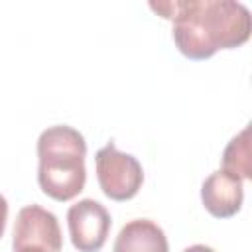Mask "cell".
Instances as JSON below:
<instances>
[{"label": "cell", "mask_w": 252, "mask_h": 252, "mask_svg": "<svg viewBox=\"0 0 252 252\" xmlns=\"http://www.w3.org/2000/svg\"><path fill=\"white\" fill-rule=\"evenodd\" d=\"M161 18L171 20V33L181 55L193 61L213 57L219 49H234L250 39L252 16L234 0L150 2Z\"/></svg>", "instance_id": "obj_1"}, {"label": "cell", "mask_w": 252, "mask_h": 252, "mask_svg": "<svg viewBox=\"0 0 252 252\" xmlns=\"http://www.w3.org/2000/svg\"><path fill=\"white\" fill-rule=\"evenodd\" d=\"M37 183L55 201H71L87 181V142L83 134L67 124L43 130L37 138Z\"/></svg>", "instance_id": "obj_2"}, {"label": "cell", "mask_w": 252, "mask_h": 252, "mask_svg": "<svg viewBox=\"0 0 252 252\" xmlns=\"http://www.w3.org/2000/svg\"><path fill=\"white\" fill-rule=\"evenodd\" d=\"M96 179L102 193L112 201H128L138 195L144 183L142 163L126 152H120L114 142H108L94 156Z\"/></svg>", "instance_id": "obj_3"}, {"label": "cell", "mask_w": 252, "mask_h": 252, "mask_svg": "<svg viewBox=\"0 0 252 252\" xmlns=\"http://www.w3.org/2000/svg\"><path fill=\"white\" fill-rule=\"evenodd\" d=\"M110 213L94 199H81L67 211V226L79 252H98L110 232Z\"/></svg>", "instance_id": "obj_4"}, {"label": "cell", "mask_w": 252, "mask_h": 252, "mask_svg": "<svg viewBox=\"0 0 252 252\" xmlns=\"http://www.w3.org/2000/svg\"><path fill=\"white\" fill-rule=\"evenodd\" d=\"M12 246H41L47 252H61L63 236L57 217L39 205H26L16 217Z\"/></svg>", "instance_id": "obj_5"}, {"label": "cell", "mask_w": 252, "mask_h": 252, "mask_svg": "<svg viewBox=\"0 0 252 252\" xmlns=\"http://www.w3.org/2000/svg\"><path fill=\"white\" fill-rule=\"evenodd\" d=\"M203 207L217 219L234 217L242 209L244 187L242 179L222 169L213 171L201 185Z\"/></svg>", "instance_id": "obj_6"}, {"label": "cell", "mask_w": 252, "mask_h": 252, "mask_svg": "<svg viewBox=\"0 0 252 252\" xmlns=\"http://www.w3.org/2000/svg\"><path fill=\"white\" fill-rule=\"evenodd\" d=\"M112 252H169V244L159 224L150 219H134L120 228Z\"/></svg>", "instance_id": "obj_7"}, {"label": "cell", "mask_w": 252, "mask_h": 252, "mask_svg": "<svg viewBox=\"0 0 252 252\" xmlns=\"http://www.w3.org/2000/svg\"><path fill=\"white\" fill-rule=\"evenodd\" d=\"M220 169L226 173H232L240 179H250L252 177V167H250V128L246 126L242 132H238L228 146L222 152L220 159Z\"/></svg>", "instance_id": "obj_8"}, {"label": "cell", "mask_w": 252, "mask_h": 252, "mask_svg": "<svg viewBox=\"0 0 252 252\" xmlns=\"http://www.w3.org/2000/svg\"><path fill=\"white\" fill-rule=\"evenodd\" d=\"M6 220H8V201H6L4 195H0V238L4 236Z\"/></svg>", "instance_id": "obj_9"}, {"label": "cell", "mask_w": 252, "mask_h": 252, "mask_svg": "<svg viewBox=\"0 0 252 252\" xmlns=\"http://www.w3.org/2000/svg\"><path fill=\"white\" fill-rule=\"evenodd\" d=\"M183 252H215L211 246H205V244H193V246H187Z\"/></svg>", "instance_id": "obj_10"}, {"label": "cell", "mask_w": 252, "mask_h": 252, "mask_svg": "<svg viewBox=\"0 0 252 252\" xmlns=\"http://www.w3.org/2000/svg\"><path fill=\"white\" fill-rule=\"evenodd\" d=\"M14 252H47V250L41 246H20V248H14Z\"/></svg>", "instance_id": "obj_11"}]
</instances>
